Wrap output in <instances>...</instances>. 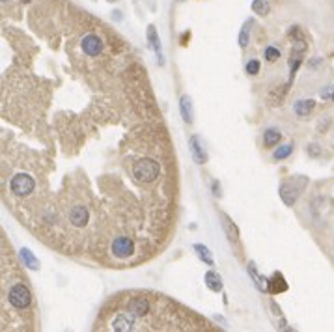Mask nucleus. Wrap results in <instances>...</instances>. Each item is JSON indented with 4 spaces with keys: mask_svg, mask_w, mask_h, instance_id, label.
I'll return each instance as SVG.
<instances>
[{
    "mask_svg": "<svg viewBox=\"0 0 334 332\" xmlns=\"http://www.w3.org/2000/svg\"><path fill=\"white\" fill-rule=\"evenodd\" d=\"M220 192H222V190H220L218 183H217V181H213V194H215V196H220Z\"/></svg>",
    "mask_w": 334,
    "mask_h": 332,
    "instance_id": "obj_28",
    "label": "nucleus"
},
{
    "mask_svg": "<svg viewBox=\"0 0 334 332\" xmlns=\"http://www.w3.org/2000/svg\"><path fill=\"white\" fill-rule=\"evenodd\" d=\"M250 28H252V21H247L241 28V34H239V47L244 49L250 41Z\"/></svg>",
    "mask_w": 334,
    "mask_h": 332,
    "instance_id": "obj_24",
    "label": "nucleus"
},
{
    "mask_svg": "<svg viewBox=\"0 0 334 332\" xmlns=\"http://www.w3.org/2000/svg\"><path fill=\"white\" fill-rule=\"evenodd\" d=\"M244 71H247V75H252V77H254V75H258L260 73V60H249V62H247V65H244Z\"/></svg>",
    "mask_w": 334,
    "mask_h": 332,
    "instance_id": "obj_25",
    "label": "nucleus"
},
{
    "mask_svg": "<svg viewBox=\"0 0 334 332\" xmlns=\"http://www.w3.org/2000/svg\"><path fill=\"white\" fill-rule=\"evenodd\" d=\"M304 54H306V39L304 37H297L292 47V54H290V80H287V86L293 82V77H295V73L301 68Z\"/></svg>",
    "mask_w": 334,
    "mask_h": 332,
    "instance_id": "obj_4",
    "label": "nucleus"
},
{
    "mask_svg": "<svg viewBox=\"0 0 334 332\" xmlns=\"http://www.w3.org/2000/svg\"><path fill=\"white\" fill-rule=\"evenodd\" d=\"M80 49L84 51L86 56H99L103 53V39L96 34H88V36L82 37Z\"/></svg>",
    "mask_w": 334,
    "mask_h": 332,
    "instance_id": "obj_6",
    "label": "nucleus"
},
{
    "mask_svg": "<svg viewBox=\"0 0 334 332\" xmlns=\"http://www.w3.org/2000/svg\"><path fill=\"white\" fill-rule=\"evenodd\" d=\"M114 332H133L135 330V316L133 314H120L112 321Z\"/></svg>",
    "mask_w": 334,
    "mask_h": 332,
    "instance_id": "obj_9",
    "label": "nucleus"
},
{
    "mask_svg": "<svg viewBox=\"0 0 334 332\" xmlns=\"http://www.w3.org/2000/svg\"><path fill=\"white\" fill-rule=\"evenodd\" d=\"M220 218H222V228H224V232H226V235H228V239L232 242H235L239 239V230H237V226L234 224V220L230 218L226 213H222L220 215Z\"/></svg>",
    "mask_w": 334,
    "mask_h": 332,
    "instance_id": "obj_16",
    "label": "nucleus"
},
{
    "mask_svg": "<svg viewBox=\"0 0 334 332\" xmlns=\"http://www.w3.org/2000/svg\"><path fill=\"white\" fill-rule=\"evenodd\" d=\"M8 301L17 310H25L32 302V293H30V290H28L27 285L15 284L11 285L10 291H8Z\"/></svg>",
    "mask_w": 334,
    "mask_h": 332,
    "instance_id": "obj_3",
    "label": "nucleus"
},
{
    "mask_svg": "<svg viewBox=\"0 0 334 332\" xmlns=\"http://www.w3.org/2000/svg\"><path fill=\"white\" fill-rule=\"evenodd\" d=\"M204 280H206L207 287L211 291H215V293H218V291L222 290V278H220V274L215 273V271H207Z\"/></svg>",
    "mask_w": 334,
    "mask_h": 332,
    "instance_id": "obj_17",
    "label": "nucleus"
},
{
    "mask_svg": "<svg viewBox=\"0 0 334 332\" xmlns=\"http://www.w3.org/2000/svg\"><path fill=\"white\" fill-rule=\"evenodd\" d=\"M2 2H10V0H2Z\"/></svg>",
    "mask_w": 334,
    "mask_h": 332,
    "instance_id": "obj_31",
    "label": "nucleus"
},
{
    "mask_svg": "<svg viewBox=\"0 0 334 332\" xmlns=\"http://www.w3.org/2000/svg\"><path fill=\"white\" fill-rule=\"evenodd\" d=\"M148 43L151 51L157 54V60L159 63H165V56H163V49H161V39H159V34H157V28L155 25H148Z\"/></svg>",
    "mask_w": 334,
    "mask_h": 332,
    "instance_id": "obj_11",
    "label": "nucleus"
},
{
    "mask_svg": "<svg viewBox=\"0 0 334 332\" xmlns=\"http://www.w3.org/2000/svg\"><path fill=\"white\" fill-rule=\"evenodd\" d=\"M106 2H116V0H106Z\"/></svg>",
    "mask_w": 334,
    "mask_h": 332,
    "instance_id": "obj_29",
    "label": "nucleus"
},
{
    "mask_svg": "<svg viewBox=\"0 0 334 332\" xmlns=\"http://www.w3.org/2000/svg\"><path fill=\"white\" fill-rule=\"evenodd\" d=\"M252 11H254L256 15H260V17L269 15L271 2H269V0H254V2H252Z\"/></svg>",
    "mask_w": 334,
    "mask_h": 332,
    "instance_id": "obj_20",
    "label": "nucleus"
},
{
    "mask_svg": "<svg viewBox=\"0 0 334 332\" xmlns=\"http://www.w3.org/2000/svg\"><path fill=\"white\" fill-rule=\"evenodd\" d=\"M292 153H293V144H284V146H280V148H276L275 151H273V159H275V161H284V159H287Z\"/></svg>",
    "mask_w": 334,
    "mask_h": 332,
    "instance_id": "obj_23",
    "label": "nucleus"
},
{
    "mask_svg": "<svg viewBox=\"0 0 334 332\" xmlns=\"http://www.w3.org/2000/svg\"><path fill=\"white\" fill-rule=\"evenodd\" d=\"M194 252H196V256L204 261V263L213 267V256H211V250H209V248L204 247V245H194Z\"/></svg>",
    "mask_w": 334,
    "mask_h": 332,
    "instance_id": "obj_21",
    "label": "nucleus"
},
{
    "mask_svg": "<svg viewBox=\"0 0 334 332\" xmlns=\"http://www.w3.org/2000/svg\"><path fill=\"white\" fill-rule=\"evenodd\" d=\"M36 189V181L32 175L28 174H15L10 181V190L19 198H27L30 196Z\"/></svg>",
    "mask_w": 334,
    "mask_h": 332,
    "instance_id": "obj_2",
    "label": "nucleus"
},
{
    "mask_svg": "<svg viewBox=\"0 0 334 332\" xmlns=\"http://www.w3.org/2000/svg\"><path fill=\"white\" fill-rule=\"evenodd\" d=\"M21 258H23V261H25V265H27V269H32V271H36L37 267H39V261H37V258L34 256L28 248H23L21 250Z\"/></svg>",
    "mask_w": 334,
    "mask_h": 332,
    "instance_id": "obj_22",
    "label": "nucleus"
},
{
    "mask_svg": "<svg viewBox=\"0 0 334 332\" xmlns=\"http://www.w3.org/2000/svg\"><path fill=\"white\" fill-rule=\"evenodd\" d=\"M110 250L116 258H122V259L129 258V256L135 252V242H133V239H129V237H118L112 241Z\"/></svg>",
    "mask_w": 334,
    "mask_h": 332,
    "instance_id": "obj_7",
    "label": "nucleus"
},
{
    "mask_svg": "<svg viewBox=\"0 0 334 332\" xmlns=\"http://www.w3.org/2000/svg\"><path fill=\"white\" fill-rule=\"evenodd\" d=\"M314 108H316V101L314 99H299L297 103L293 105V110H295V114H297L299 118L310 116L314 112Z\"/></svg>",
    "mask_w": 334,
    "mask_h": 332,
    "instance_id": "obj_13",
    "label": "nucleus"
},
{
    "mask_svg": "<svg viewBox=\"0 0 334 332\" xmlns=\"http://www.w3.org/2000/svg\"><path fill=\"white\" fill-rule=\"evenodd\" d=\"M88 218H90V213L84 206H75L69 211V220L75 228H84L88 224Z\"/></svg>",
    "mask_w": 334,
    "mask_h": 332,
    "instance_id": "obj_10",
    "label": "nucleus"
},
{
    "mask_svg": "<svg viewBox=\"0 0 334 332\" xmlns=\"http://www.w3.org/2000/svg\"><path fill=\"white\" fill-rule=\"evenodd\" d=\"M280 138H282V132L278 131V129H275V127H269V129H265V132H263V146H265L267 149L276 148V144L280 142Z\"/></svg>",
    "mask_w": 334,
    "mask_h": 332,
    "instance_id": "obj_15",
    "label": "nucleus"
},
{
    "mask_svg": "<svg viewBox=\"0 0 334 332\" xmlns=\"http://www.w3.org/2000/svg\"><path fill=\"white\" fill-rule=\"evenodd\" d=\"M249 274L252 276V280H254V284H256V287L260 291H269V280H265V278H261L260 274H258V271H256V265L254 263H249Z\"/></svg>",
    "mask_w": 334,
    "mask_h": 332,
    "instance_id": "obj_19",
    "label": "nucleus"
},
{
    "mask_svg": "<svg viewBox=\"0 0 334 332\" xmlns=\"http://www.w3.org/2000/svg\"><path fill=\"white\" fill-rule=\"evenodd\" d=\"M127 310H129V314H133L135 317H140L149 310V302L146 301V299H142V297H137V299H131V301H129Z\"/></svg>",
    "mask_w": 334,
    "mask_h": 332,
    "instance_id": "obj_12",
    "label": "nucleus"
},
{
    "mask_svg": "<svg viewBox=\"0 0 334 332\" xmlns=\"http://www.w3.org/2000/svg\"><path fill=\"white\" fill-rule=\"evenodd\" d=\"M287 290V284L284 276L280 273H275L273 274V278L269 280V291L271 293H282V291Z\"/></svg>",
    "mask_w": 334,
    "mask_h": 332,
    "instance_id": "obj_18",
    "label": "nucleus"
},
{
    "mask_svg": "<svg viewBox=\"0 0 334 332\" xmlns=\"http://www.w3.org/2000/svg\"><path fill=\"white\" fill-rule=\"evenodd\" d=\"M189 146H191V153H192L194 163H196V164H206L207 163V151H206L204 142H202V138L198 137V135H192L191 140H189Z\"/></svg>",
    "mask_w": 334,
    "mask_h": 332,
    "instance_id": "obj_8",
    "label": "nucleus"
},
{
    "mask_svg": "<svg viewBox=\"0 0 334 332\" xmlns=\"http://www.w3.org/2000/svg\"><path fill=\"white\" fill-rule=\"evenodd\" d=\"M332 101H334V90H332Z\"/></svg>",
    "mask_w": 334,
    "mask_h": 332,
    "instance_id": "obj_30",
    "label": "nucleus"
},
{
    "mask_svg": "<svg viewBox=\"0 0 334 332\" xmlns=\"http://www.w3.org/2000/svg\"><path fill=\"white\" fill-rule=\"evenodd\" d=\"M161 174V166L153 159H140L133 166V175L135 180L140 183H153Z\"/></svg>",
    "mask_w": 334,
    "mask_h": 332,
    "instance_id": "obj_1",
    "label": "nucleus"
},
{
    "mask_svg": "<svg viewBox=\"0 0 334 332\" xmlns=\"http://www.w3.org/2000/svg\"><path fill=\"white\" fill-rule=\"evenodd\" d=\"M263 54H265L267 62H276V60L280 58V51H278L276 47H267Z\"/></svg>",
    "mask_w": 334,
    "mask_h": 332,
    "instance_id": "obj_26",
    "label": "nucleus"
},
{
    "mask_svg": "<svg viewBox=\"0 0 334 332\" xmlns=\"http://www.w3.org/2000/svg\"><path fill=\"white\" fill-rule=\"evenodd\" d=\"M304 185H301V187H295V183L293 181H286V183L280 185V189H278V194H280L282 202L286 204V206H295V202L299 200V196H301V190Z\"/></svg>",
    "mask_w": 334,
    "mask_h": 332,
    "instance_id": "obj_5",
    "label": "nucleus"
},
{
    "mask_svg": "<svg viewBox=\"0 0 334 332\" xmlns=\"http://www.w3.org/2000/svg\"><path fill=\"white\" fill-rule=\"evenodd\" d=\"M180 110H181V118H183V121H185V123H192V120H194V114H192V99H191V95H181Z\"/></svg>",
    "mask_w": 334,
    "mask_h": 332,
    "instance_id": "obj_14",
    "label": "nucleus"
},
{
    "mask_svg": "<svg viewBox=\"0 0 334 332\" xmlns=\"http://www.w3.org/2000/svg\"><path fill=\"white\" fill-rule=\"evenodd\" d=\"M308 153H310V155H312V157H318L319 153V146L318 144H312V146H308Z\"/></svg>",
    "mask_w": 334,
    "mask_h": 332,
    "instance_id": "obj_27",
    "label": "nucleus"
}]
</instances>
